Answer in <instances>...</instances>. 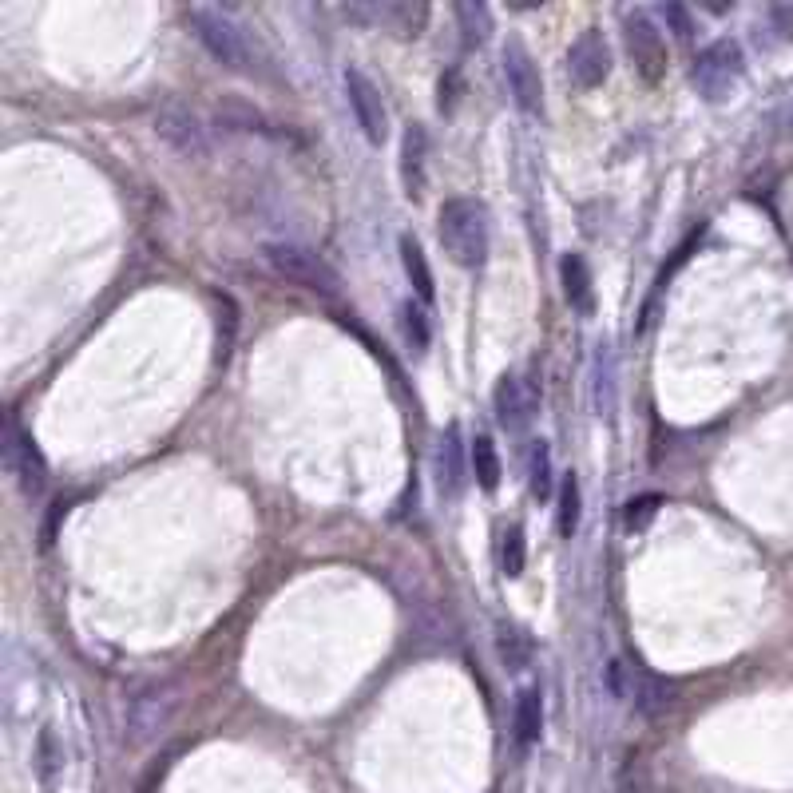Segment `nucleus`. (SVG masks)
I'll return each instance as SVG.
<instances>
[{
  "label": "nucleus",
  "instance_id": "obj_1",
  "mask_svg": "<svg viewBox=\"0 0 793 793\" xmlns=\"http://www.w3.org/2000/svg\"><path fill=\"white\" fill-rule=\"evenodd\" d=\"M441 246L456 266H484L488 262V211L480 199H449L441 207Z\"/></svg>",
  "mask_w": 793,
  "mask_h": 793
},
{
  "label": "nucleus",
  "instance_id": "obj_2",
  "mask_svg": "<svg viewBox=\"0 0 793 793\" xmlns=\"http://www.w3.org/2000/svg\"><path fill=\"white\" fill-rule=\"evenodd\" d=\"M262 258L274 274H282L286 282L302 286V290H314L322 298H338L341 294V274L314 250V246H302V242H266L262 246Z\"/></svg>",
  "mask_w": 793,
  "mask_h": 793
},
{
  "label": "nucleus",
  "instance_id": "obj_3",
  "mask_svg": "<svg viewBox=\"0 0 793 793\" xmlns=\"http://www.w3.org/2000/svg\"><path fill=\"white\" fill-rule=\"evenodd\" d=\"M191 28L199 44L230 72H254V40L238 20H230L223 8H191Z\"/></svg>",
  "mask_w": 793,
  "mask_h": 793
},
{
  "label": "nucleus",
  "instance_id": "obj_4",
  "mask_svg": "<svg viewBox=\"0 0 793 793\" xmlns=\"http://www.w3.org/2000/svg\"><path fill=\"white\" fill-rule=\"evenodd\" d=\"M179 702H183L179 682L155 679V682H147V686H139V690L131 694V702H127V730H131V742L143 746V742L159 738V734L171 726Z\"/></svg>",
  "mask_w": 793,
  "mask_h": 793
},
{
  "label": "nucleus",
  "instance_id": "obj_5",
  "mask_svg": "<svg viewBox=\"0 0 793 793\" xmlns=\"http://www.w3.org/2000/svg\"><path fill=\"white\" fill-rule=\"evenodd\" d=\"M742 48L734 44V40H714L710 48H702L698 52V60H694V72H690V80H694V88L706 96V100H726L730 92H734V84L742 80Z\"/></svg>",
  "mask_w": 793,
  "mask_h": 793
},
{
  "label": "nucleus",
  "instance_id": "obj_6",
  "mask_svg": "<svg viewBox=\"0 0 793 793\" xmlns=\"http://www.w3.org/2000/svg\"><path fill=\"white\" fill-rule=\"evenodd\" d=\"M345 16L369 28H385L401 40H413L425 32L429 24V8L413 4V0H361V4H345Z\"/></svg>",
  "mask_w": 793,
  "mask_h": 793
},
{
  "label": "nucleus",
  "instance_id": "obj_7",
  "mask_svg": "<svg viewBox=\"0 0 793 793\" xmlns=\"http://www.w3.org/2000/svg\"><path fill=\"white\" fill-rule=\"evenodd\" d=\"M155 135H159L175 155H183V159H207V155L215 151L211 127L191 112V108H179V104H171V108H163V112L155 115Z\"/></svg>",
  "mask_w": 793,
  "mask_h": 793
},
{
  "label": "nucleus",
  "instance_id": "obj_8",
  "mask_svg": "<svg viewBox=\"0 0 793 793\" xmlns=\"http://www.w3.org/2000/svg\"><path fill=\"white\" fill-rule=\"evenodd\" d=\"M4 468L24 496H40L48 488V464L36 449V441L16 421L4 425Z\"/></svg>",
  "mask_w": 793,
  "mask_h": 793
},
{
  "label": "nucleus",
  "instance_id": "obj_9",
  "mask_svg": "<svg viewBox=\"0 0 793 793\" xmlns=\"http://www.w3.org/2000/svg\"><path fill=\"white\" fill-rule=\"evenodd\" d=\"M345 96H349V108H353V119H357L361 135L373 147H381L389 139V112H385L381 88L361 68H345Z\"/></svg>",
  "mask_w": 793,
  "mask_h": 793
},
{
  "label": "nucleus",
  "instance_id": "obj_10",
  "mask_svg": "<svg viewBox=\"0 0 793 793\" xmlns=\"http://www.w3.org/2000/svg\"><path fill=\"white\" fill-rule=\"evenodd\" d=\"M504 76H508V88H512L516 108L528 115H540V108H544L540 64L532 60V52H528L520 40H508V44H504Z\"/></svg>",
  "mask_w": 793,
  "mask_h": 793
},
{
  "label": "nucleus",
  "instance_id": "obj_11",
  "mask_svg": "<svg viewBox=\"0 0 793 793\" xmlns=\"http://www.w3.org/2000/svg\"><path fill=\"white\" fill-rule=\"evenodd\" d=\"M623 36H627L631 60H635V68L643 72V80H659V76L667 72V44H663L659 28H655L643 12H627V16H623Z\"/></svg>",
  "mask_w": 793,
  "mask_h": 793
},
{
  "label": "nucleus",
  "instance_id": "obj_12",
  "mask_svg": "<svg viewBox=\"0 0 793 793\" xmlns=\"http://www.w3.org/2000/svg\"><path fill=\"white\" fill-rule=\"evenodd\" d=\"M567 72H571V80L579 88H599L611 76V48H607L599 28L579 32V40L567 52Z\"/></svg>",
  "mask_w": 793,
  "mask_h": 793
},
{
  "label": "nucleus",
  "instance_id": "obj_13",
  "mask_svg": "<svg viewBox=\"0 0 793 793\" xmlns=\"http://www.w3.org/2000/svg\"><path fill=\"white\" fill-rule=\"evenodd\" d=\"M496 421L508 429V433H520V429H528L532 425V417H536V405H540V397H536V389H532V381H524V377H500V385H496Z\"/></svg>",
  "mask_w": 793,
  "mask_h": 793
},
{
  "label": "nucleus",
  "instance_id": "obj_14",
  "mask_svg": "<svg viewBox=\"0 0 793 793\" xmlns=\"http://www.w3.org/2000/svg\"><path fill=\"white\" fill-rule=\"evenodd\" d=\"M425 155H429V135L421 123H409L405 139H401V183L409 199H421L425 191Z\"/></svg>",
  "mask_w": 793,
  "mask_h": 793
},
{
  "label": "nucleus",
  "instance_id": "obj_15",
  "mask_svg": "<svg viewBox=\"0 0 793 793\" xmlns=\"http://www.w3.org/2000/svg\"><path fill=\"white\" fill-rule=\"evenodd\" d=\"M468 476H464V445H460V429H449L437 445V488L445 500H456L464 492Z\"/></svg>",
  "mask_w": 793,
  "mask_h": 793
},
{
  "label": "nucleus",
  "instance_id": "obj_16",
  "mask_svg": "<svg viewBox=\"0 0 793 793\" xmlns=\"http://www.w3.org/2000/svg\"><path fill=\"white\" fill-rule=\"evenodd\" d=\"M560 278H564V294L571 302V310L579 314H591L595 310V290H591V270L579 254H567L560 262Z\"/></svg>",
  "mask_w": 793,
  "mask_h": 793
},
{
  "label": "nucleus",
  "instance_id": "obj_17",
  "mask_svg": "<svg viewBox=\"0 0 793 793\" xmlns=\"http://www.w3.org/2000/svg\"><path fill=\"white\" fill-rule=\"evenodd\" d=\"M540 734H544V694L536 686H528L516 698V742L528 750L540 742Z\"/></svg>",
  "mask_w": 793,
  "mask_h": 793
},
{
  "label": "nucleus",
  "instance_id": "obj_18",
  "mask_svg": "<svg viewBox=\"0 0 793 793\" xmlns=\"http://www.w3.org/2000/svg\"><path fill=\"white\" fill-rule=\"evenodd\" d=\"M401 266H405V274H409L417 298H421V302H433V270H429V258H425V250H421L409 234L401 238Z\"/></svg>",
  "mask_w": 793,
  "mask_h": 793
},
{
  "label": "nucleus",
  "instance_id": "obj_19",
  "mask_svg": "<svg viewBox=\"0 0 793 793\" xmlns=\"http://www.w3.org/2000/svg\"><path fill=\"white\" fill-rule=\"evenodd\" d=\"M468 460H472L476 484H480L484 492H496V488H500V456H496V445H492L488 437H476Z\"/></svg>",
  "mask_w": 793,
  "mask_h": 793
},
{
  "label": "nucleus",
  "instance_id": "obj_20",
  "mask_svg": "<svg viewBox=\"0 0 793 793\" xmlns=\"http://www.w3.org/2000/svg\"><path fill=\"white\" fill-rule=\"evenodd\" d=\"M456 20H460V32H464V48H480L492 32V12L484 4H472V0L456 4Z\"/></svg>",
  "mask_w": 793,
  "mask_h": 793
},
{
  "label": "nucleus",
  "instance_id": "obj_21",
  "mask_svg": "<svg viewBox=\"0 0 793 793\" xmlns=\"http://www.w3.org/2000/svg\"><path fill=\"white\" fill-rule=\"evenodd\" d=\"M595 409L599 417H615V357L607 353V345H599L595 357Z\"/></svg>",
  "mask_w": 793,
  "mask_h": 793
},
{
  "label": "nucleus",
  "instance_id": "obj_22",
  "mask_svg": "<svg viewBox=\"0 0 793 793\" xmlns=\"http://www.w3.org/2000/svg\"><path fill=\"white\" fill-rule=\"evenodd\" d=\"M500 659L508 663V671H524L528 659H532V639L528 631L512 627V623H500Z\"/></svg>",
  "mask_w": 793,
  "mask_h": 793
},
{
  "label": "nucleus",
  "instance_id": "obj_23",
  "mask_svg": "<svg viewBox=\"0 0 793 793\" xmlns=\"http://www.w3.org/2000/svg\"><path fill=\"white\" fill-rule=\"evenodd\" d=\"M528 488H532L536 500H548L552 496V449H548V441H536V449H532Z\"/></svg>",
  "mask_w": 793,
  "mask_h": 793
},
{
  "label": "nucleus",
  "instance_id": "obj_24",
  "mask_svg": "<svg viewBox=\"0 0 793 793\" xmlns=\"http://www.w3.org/2000/svg\"><path fill=\"white\" fill-rule=\"evenodd\" d=\"M579 504H583L579 480H575V472H567L564 484H560V536H575V528H579Z\"/></svg>",
  "mask_w": 793,
  "mask_h": 793
},
{
  "label": "nucleus",
  "instance_id": "obj_25",
  "mask_svg": "<svg viewBox=\"0 0 793 793\" xmlns=\"http://www.w3.org/2000/svg\"><path fill=\"white\" fill-rule=\"evenodd\" d=\"M659 508H663V496H635V500H627L623 504V528L627 532H643L655 516H659Z\"/></svg>",
  "mask_w": 793,
  "mask_h": 793
},
{
  "label": "nucleus",
  "instance_id": "obj_26",
  "mask_svg": "<svg viewBox=\"0 0 793 793\" xmlns=\"http://www.w3.org/2000/svg\"><path fill=\"white\" fill-rule=\"evenodd\" d=\"M500 564H504V575H508V579H520V575H524V564H528V548H524V532H520V528H508V532H504V544H500Z\"/></svg>",
  "mask_w": 793,
  "mask_h": 793
},
{
  "label": "nucleus",
  "instance_id": "obj_27",
  "mask_svg": "<svg viewBox=\"0 0 793 793\" xmlns=\"http://www.w3.org/2000/svg\"><path fill=\"white\" fill-rule=\"evenodd\" d=\"M401 326H405V338L413 341L417 349H425V345H429V318L421 314V306L405 302V306H401Z\"/></svg>",
  "mask_w": 793,
  "mask_h": 793
},
{
  "label": "nucleus",
  "instance_id": "obj_28",
  "mask_svg": "<svg viewBox=\"0 0 793 793\" xmlns=\"http://www.w3.org/2000/svg\"><path fill=\"white\" fill-rule=\"evenodd\" d=\"M663 20L675 28L679 40H690V36H694V20H690V12H686L682 4H663Z\"/></svg>",
  "mask_w": 793,
  "mask_h": 793
},
{
  "label": "nucleus",
  "instance_id": "obj_29",
  "mask_svg": "<svg viewBox=\"0 0 793 793\" xmlns=\"http://www.w3.org/2000/svg\"><path fill=\"white\" fill-rule=\"evenodd\" d=\"M790 123H793V112H790Z\"/></svg>",
  "mask_w": 793,
  "mask_h": 793
}]
</instances>
